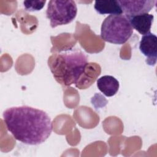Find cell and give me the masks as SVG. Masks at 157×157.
<instances>
[{
	"mask_svg": "<svg viewBox=\"0 0 157 157\" xmlns=\"http://www.w3.org/2000/svg\"><path fill=\"white\" fill-rule=\"evenodd\" d=\"M94 8L96 11L102 15H122L123 11L118 1H96Z\"/></svg>",
	"mask_w": 157,
	"mask_h": 157,
	"instance_id": "obj_9",
	"label": "cell"
},
{
	"mask_svg": "<svg viewBox=\"0 0 157 157\" xmlns=\"http://www.w3.org/2000/svg\"><path fill=\"white\" fill-rule=\"evenodd\" d=\"M139 49L146 56V63L150 66H154L157 59V37L150 33L142 37Z\"/></svg>",
	"mask_w": 157,
	"mask_h": 157,
	"instance_id": "obj_6",
	"label": "cell"
},
{
	"mask_svg": "<svg viewBox=\"0 0 157 157\" xmlns=\"http://www.w3.org/2000/svg\"><path fill=\"white\" fill-rule=\"evenodd\" d=\"M126 17L148 13L155 5L153 0H120L118 1Z\"/></svg>",
	"mask_w": 157,
	"mask_h": 157,
	"instance_id": "obj_5",
	"label": "cell"
},
{
	"mask_svg": "<svg viewBox=\"0 0 157 157\" xmlns=\"http://www.w3.org/2000/svg\"><path fill=\"white\" fill-rule=\"evenodd\" d=\"M46 1H25L23 6L26 10L29 12L38 11L41 10L45 4Z\"/></svg>",
	"mask_w": 157,
	"mask_h": 157,
	"instance_id": "obj_10",
	"label": "cell"
},
{
	"mask_svg": "<svg viewBox=\"0 0 157 157\" xmlns=\"http://www.w3.org/2000/svg\"><path fill=\"white\" fill-rule=\"evenodd\" d=\"M126 18L132 28L140 34L144 36L151 33V27L154 19V16L152 14L143 13Z\"/></svg>",
	"mask_w": 157,
	"mask_h": 157,
	"instance_id": "obj_7",
	"label": "cell"
},
{
	"mask_svg": "<svg viewBox=\"0 0 157 157\" xmlns=\"http://www.w3.org/2000/svg\"><path fill=\"white\" fill-rule=\"evenodd\" d=\"M132 33L133 28L124 15H109L103 21L101 28V39L114 44H124Z\"/></svg>",
	"mask_w": 157,
	"mask_h": 157,
	"instance_id": "obj_3",
	"label": "cell"
},
{
	"mask_svg": "<svg viewBox=\"0 0 157 157\" xmlns=\"http://www.w3.org/2000/svg\"><path fill=\"white\" fill-rule=\"evenodd\" d=\"M119 82L113 76L104 75L97 80L98 88L106 96H114L118 91Z\"/></svg>",
	"mask_w": 157,
	"mask_h": 157,
	"instance_id": "obj_8",
	"label": "cell"
},
{
	"mask_svg": "<svg viewBox=\"0 0 157 157\" xmlns=\"http://www.w3.org/2000/svg\"><path fill=\"white\" fill-rule=\"evenodd\" d=\"M77 13L76 3L72 0H51L48 3L46 10V16L53 28L71 23Z\"/></svg>",
	"mask_w": 157,
	"mask_h": 157,
	"instance_id": "obj_4",
	"label": "cell"
},
{
	"mask_svg": "<svg viewBox=\"0 0 157 157\" xmlns=\"http://www.w3.org/2000/svg\"><path fill=\"white\" fill-rule=\"evenodd\" d=\"M3 120L13 137L27 145L44 142L52 132V123L44 110L27 105L12 107L3 112Z\"/></svg>",
	"mask_w": 157,
	"mask_h": 157,
	"instance_id": "obj_1",
	"label": "cell"
},
{
	"mask_svg": "<svg viewBox=\"0 0 157 157\" xmlns=\"http://www.w3.org/2000/svg\"><path fill=\"white\" fill-rule=\"evenodd\" d=\"M88 65V58L79 48L64 49L52 54L48 66L55 80L63 86L76 84Z\"/></svg>",
	"mask_w": 157,
	"mask_h": 157,
	"instance_id": "obj_2",
	"label": "cell"
}]
</instances>
